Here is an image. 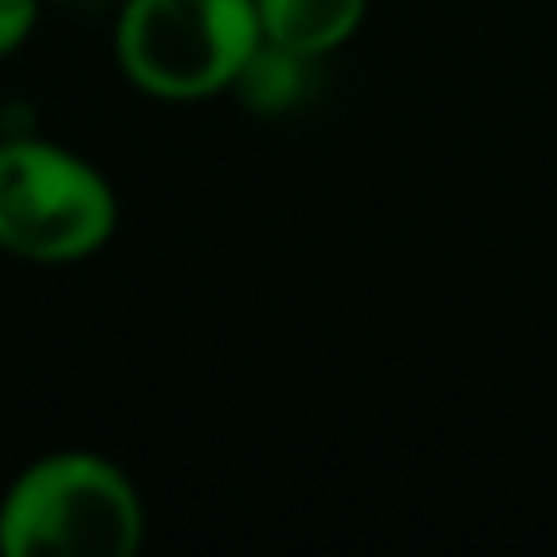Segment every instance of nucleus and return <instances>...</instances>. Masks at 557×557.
I'll list each match as a JSON object with an SVG mask.
<instances>
[{"label":"nucleus","mask_w":557,"mask_h":557,"mask_svg":"<svg viewBox=\"0 0 557 557\" xmlns=\"http://www.w3.org/2000/svg\"><path fill=\"white\" fill-rule=\"evenodd\" d=\"M143 499L117 465L98 455H45L0 499L5 557H133Z\"/></svg>","instance_id":"1"},{"label":"nucleus","mask_w":557,"mask_h":557,"mask_svg":"<svg viewBox=\"0 0 557 557\" xmlns=\"http://www.w3.org/2000/svg\"><path fill=\"white\" fill-rule=\"evenodd\" d=\"M260 39L255 0H127L117 20L123 74L166 103L235 88Z\"/></svg>","instance_id":"2"},{"label":"nucleus","mask_w":557,"mask_h":557,"mask_svg":"<svg viewBox=\"0 0 557 557\" xmlns=\"http://www.w3.org/2000/svg\"><path fill=\"white\" fill-rule=\"evenodd\" d=\"M117 231V196L84 157L54 143H0V250L29 264L88 260Z\"/></svg>","instance_id":"3"},{"label":"nucleus","mask_w":557,"mask_h":557,"mask_svg":"<svg viewBox=\"0 0 557 557\" xmlns=\"http://www.w3.org/2000/svg\"><path fill=\"white\" fill-rule=\"evenodd\" d=\"M264 39L298 59H323L357 35L367 0H255Z\"/></svg>","instance_id":"4"},{"label":"nucleus","mask_w":557,"mask_h":557,"mask_svg":"<svg viewBox=\"0 0 557 557\" xmlns=\"http://www.w3.org/2000/svg\"><path fill=\"white\" fill-rule=\"evenodd\" d=\"M304 64L308 59L288 54V49L270 45V39H260V49L250 54V64L240 69V78H235V88L245 94V103L250 108H284L298 98V84H304Z\"/></svg>","instance_id":"5"},{"label":"nucleus","mask_w":557,"mask_h":557,"mask_svg":"<svg viewBox=\"0 0 557 557\" xmlns=\"http://www.w3.org/2000/svg\"><path fill=\"white\" fill-rule=\"evenodd\" d=\"M35 29V0H0V59L15 54Z\"/></svg>","instance_id":"6"}]
</instances>
